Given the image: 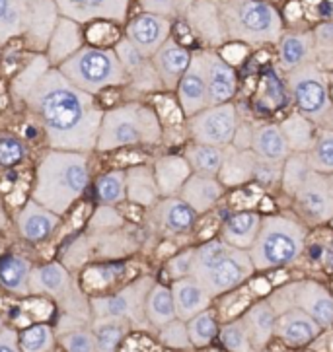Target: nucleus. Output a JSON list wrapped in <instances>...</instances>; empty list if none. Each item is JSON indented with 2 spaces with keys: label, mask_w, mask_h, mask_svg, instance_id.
I'll list each match as a JSON object with an SVG mask.
<instances>
[{
  "label": "nucleus",
  "mask_w": 333,
  "mask_h": 352,
  "mask_svg": "<svg viewBox=\"0 0 333 352\" xmlns=\"http://www.w3.org/2000/svg\"><path fill=\"white\" fill-rule=\"evenodd\" d=\"M12 94L32 113L47 148L96 152L102 105L51 67L45 53H37L16 74Z\"/></svg>",
  "instance_id": "obj_1"
},
{
  "label": "nucleus",
  "mask_w": 333,
  "mask_h": 352,
  "mask_svg": "<svg viewBox=\"0 0 333 352\" xmlns=\"http://www.w3.org/2000/svg\"><path fill=\"white\" fill-rule=\"evenodd\" d=\"M92 154L47 148L37 160L30 199L58 216L67 214L90 187Z\"/></svg>",
  "instance_id": "obj_2"
},
{
  "label": "nucleus",
  "mask_w": 333,
  "mask_h": 352,
  "mask_svg": "<svg viewBox=\"0 0 333 352\" xmlns=\"http://www.w3.org/2000/svg\"><path fill=\"white\" fill-rule=\"evenodd\" d=\"M164 140L158 111L140 102H127L105 109L96 152H117L127 148L158 146Z\"/></svg>",
  "instance_id": "obj_3"
},
{
  "label": "nucleus",
  "mask_w": 333,
  "mask_h": 352,
  "mask_svg": "<svg viewBox=\"0 0 333 352\" xmlns=\"http://www.w3.org/2000/svg\"><path fill=\"white\" fill-rule=\"evenodd\" d=\"M250 251L236 250L222 239H208L193 251L191 276H195L211 298L238 288L253 274Z\"/></svg>",
  "instance_id": "obj_4"
},
{
  "label": "nucleus",
  "mask_w": 333,
  "mask_h": 352,
  "mask_svg": "<svg viewBox=\"0 0 333 352\" xmlns=\"http://www.w3.org/2000/svg\"><path fill=\"white\" fill-rule=\"evenodd\" d=\"M226 41L244 45L279 43L285 23L269 0H224L219 4Z\"/></svg>",
  "instance_id": "obj_5"
},
{
  "label": "nucleus",
  "mask_w": 333,
  "mask_h": 352,
  "mask_svg": "<svg viewBox=\"0 0 333 352\" xmlns=\"http://www.w3.org/2000/svg\"><path fill=\"white\" fill-rule=\"evenodd\" d=\"M306 248V228L294 218L264 216L257 238L250 248L253 269L269 271L294 265Z\"/></svg>",
  "instance_id": "obj_6"
},
{
  "label": "nucleus",
  "mask_w": 333,
  "mask_h": 352,
  "mask_svg": "<svg viewBox=\"0 0 333 352\" xmlns=\"http://www.w3.org/2000/svg\"><path fill=\"white\" fill-rule=\"evenodd\" d=\"M57 69L70 84L90 96L129 86V76L117 53L105 47L84 45Z\"/></svg>",
  "instance_id": "obj_7"
},
{
  "label": "nucleus",
  "mask_w": 333,
  "mask_h": 352,
  "mask_svg": "<svg viewBox=\"0 0 333 352\" xmlns=\"http://www.w3.org/2000/svg\"><path fill=\"white\" fill-rule=\"evenodd\" d=\"M30 294L49 298L58 306L61 316L92 321L90 300L82 292L65 263L49 261L34 267L30 278Z\"/></svg>",
  "instance_id": "obj_8"
},
{
  "label": "nucleus",
  "mask_w": 333,
  "mask_h": 352,
  "mask_svg": "<svg viewBox=\"0 0 333 352\" xmlns=\"http://www.w3.org/2000/svg\"><path fill=\"white\" fill-rule=\"evenodd\" d=\"M287 86L300 115L322 131H333L332 94L316 63L287 72Z\"/></svg>",
  "instance_id": "obj_9"
},
{
  "label": "nucleus",
  "mask_w": 333,
  "mask_h": 352,
  "mask_svg": "<svg viewBox=\"0 0 333 352\" xmlns=\"http://www.w3.org/2000/svg\"><path fill=\"white\" fill-rule=\"evenodd\" d=\"M154 283L156 280L152 276H140L114 294L92 298L90 300L92 319H125L131 323L133 329H147L150 327V323L147 319L144 306H147V296Z\"/></svg>",
  "instance_id": "obj_10"
},
{
  "label": "nucleus",
  "mask_w": 333,
  "mask_h": 352,
  "mask_svg": "<svg viewBox=\"0 0 333 352\" xmlns=\"http://www.w3.org/2000/svg\"><path fill=\"white\" fill-rule=\"evenodd\" d=\"M271 307L279 314L299 307L308 314L322 329L333 325V296L327 288L316 280H300V283L285 284L283 288L275 290L267 300Z\"/></svg>",
  "instance_id": "obj_11"
},
{
  "label": "nucleus",
  "mask_w": 333,
  "mask_h": 352,
  "mask_svg": "<svg viewBox=\"0 0 333 352\" xmlns=\"http://www.w3.org/2000/svg\"><path fill=\"white\" fill-rule=\"evenodd\" d=\"M240 125V115L232 102L208 105L203 111L187 119V135L191 142L211 146H230L236 129Z\"/></svg>",
  "instance_id": "obj_12"
},
{
  "label": "nucleus",
  "mask_w": 333,
  "mask_h": 352,
  "mask_svg": "<svg viewBox=\"0 0 333 352\" xmlns=\"http://www.w3.org/2000/svg\"><path fill=\"white\" fill-rule=\"evenodd\" d=\"M292 201L302 222L308 226L327 224L333 218V189L323 173L312 171Z\"/></svg>",
  "instance_id": "obj_13"
},
{
  "label": "nucleus",
  "mask_w": 333,
  "mask_h": 352,
  "mask_svg": "<svg viewBox=\"0 0 333 352\" xmlns=\"http://www.w3.org/2000/svg\"><path fill=\"white\" fill-rule=\"evenodd\" d=\"M61 222L63 216L35 203L34 199H28L14 216V226L18 230V236L32 245L49 241L58 230Z\"/></svg>",
  "instance_id": "obj_14"
},
{
  "label": "nucleus",
  "mask_w": 333,
  "mask_h": 352,
  "mask_svg": "<svg viewBox=\"0 0 333 352\" xmlns=\"http://www.w3.org/2000/svg\"><path fill=\"white\" fill-rule=\"evenodd\" d=\"M23 6V35L28 45L35 53H43L49 43V37L57 25L58 14L55 0H22Z\"/></svg>",
  "instance_id": "obj_15"
},
{
  "label": "nucleus",
  "mask_w": 333,
  "mask_h": 352,
  "mask_svg": "<svg viewBox=\"0 0 333 352\" xmlns=\"http://www.w3.org/2000/svg\"><path fill=\"white\" fill-rule=\"evenodd\" d=\"M58 14L72 22L90 23L98 20L123 23L129 12V0H55Z\"/></svg>",
  "instance_id": "obj_16"
},
{
  "label": "nucleus",
  "mask_w": 333,
  "mask_h": 352,
  "mask_svg": "<svg viewBox=\"0 0 333 352\" xmlns=\"http://www.w3.org/2000/svg\"><path fill=\"white\" fill-rule=\"evenodd\" d=\"M175 94H178V103H180V109L185 119H189L208 107V88L203 51L193 53L189 67L175 88Z\"/></svg>",
  "instance_id": "obj_17"
},
{
  "label": "nucleus",
  "mask_w": 333,
  "mask_h": 352,
  "mask_svg": "<svg viewBox=\"0 0 333 352\" xmlns=\"http://www.w3.org/2000/svg\"><path fill=\"white\" fill-rule=\"evenodd\" d=\"M172 20L158 14L140 12L127 23V39L137 47L140 53L152 57L170 37H172Z\"/></svg>",
  "instance_id": "obj_18"
},
{
  "label": "nucleus",
  "mask_w": 333,
  "mask_h": 352,
  "mask_svg": "<svg viewBox=\"0 0 333 352\" xmlns=\"http://www.w3.org/2000/svg\"><path fill=\"white\" fill-rule=\"evenodd\" d=\"M114 51L117 53V57L129 76V86H133L135 90L142 91V94L164 90L160 78L154 70V65H152V58L140 53L127 37H121L115 43Z\"/></svg>",
  "instance_id": "obj_19"
},
{
  "label": "nucleus",
  "mask_w": 333,
  "mask_h": 352,
  "mask_svg": "<svg viewBox=\"0 0 333 352\" xmlns=\"http://www.w3.org/2000/svg\"><path fill=\"white\" fill-rule=\"evenodd\" d=\"M150 222L168 236L189 234L197 222V212L180 197H166L149 208Z\"/></svg>",
  "instance_id": "obj_20"
},
{
  "label": "nucleus",
  "mask_w": 333,
  "mask_h": 352,
  "mask_svg": "<svg viewBox=\"0 0 333 352\" xmlns=\"http://www.w3.org/2000/svg\"><path fill=\"white\" fill-rule=\"evenodd\" d=\"M205 60V74H207L208 105L232 102L238 90V76L236 70L226 58L215 51H203Z\"/></svg>",
  "instance_id": "obj_21"
},
{
  "label": "nucleus",
  "mask_w": 333,
  "mask_h": 352,
  "mask_svg": "<svg viewBox=\"0 0 333 352\" xmlns=\"http://www.w3.org/2000/svg\"><path fill=\"white\" fill-rule=\"evenodd\" d=\"M193 53L184 47L180 41L170 37L164 45L152 55V65L162 82V88L168 91H173L178 88L180 80L185 74V70L191 63Z\"/></svg>",
  "instance_id": "obj_22"
},
{
  "label": "nucleus",
  "mask_w": 333,
  "mask_h": 352,
  "mask_svg": "<svg viewBox=\"0 0 333 352\" xmlns=\"http://www.w3.org/2000/svg\"><path fill=\"white\" fill-rule=\"evenodd\" d=\"M191 32L211 47H219L226 43L224 25L220 20L219 4L211 0H195L191 8L185 12L184 16Z\"/></svg>",
  "instance_id": "obj_23"
},
{
  "label": "nucleus",
  "mask_w": 333,
  "mask_h": 352,
  "mask_svg": "<svg viewBox=\"0 0 333 352\" xmlns=\"http://www.w3.org/2000/svg\"><path fill=\"white\" fill-rule=\"evenodd\" d=\"M322 327L299 307L277 316L275 335L287 346H304L320 335Z\"/></svg>",
  "instance_id": "obj_24"
},
{
  "label": "nucleus",
  "mask_w": 333,
  "mask_h": 352,
  "mask_svg": "<svg viewBox=\"0 0 333 352\" xmlns=\"http://www.w3.org/2000/svg\"><path fill=\"white\" fill-rule=\"evenodd\" d=\"M224 189L226 187L220 183L219 177L191 173L178 197L191 206L197 214H205L211 208L217 206V203L224 195Z\"/></svg>",
  "instance_id": "obj_25"
},
{
  "label": "nucleus",
  "mask_w": 333,
  "mask_h": 352,
  "mask_svg": "<svg viewBox=\"0 0 333 352\" xmlns=\"http://www.w3.org/2000/svg\"><path fill=\"white\" fill-rule=\"evenodd\" d=\"M82 47H84V34H82L80 23L61 16L53 34L49 37L45 57L51 63V67H58L61 63L72 57L76 51H80Z\"/></svg>",
  "instance_id": "obj_26"
},
{
  "label": "nucleus",
  "mask_w": 333,
  "mask_h": 352,
  "mask_svg": "<svg viewBox=\"0 0 333 352\" xmlns=\"http://www.w3.org/2000/svg\"><path fill=\"white\" fill-rule=\"evenodd\" d=\"M172 296L175 302V314L178 319L189 321L197 314L205 311L211 306V294L203 288V284L195 276H184L172 283Z\"/></svg>",
  "instance_id": "obj_27"
},
{
  "label": "nucleus",
  "mask_w": 333,
  "mask_h": 352,
  "mask_svg": "<svg viewBox=\"0 0 333 352\" xmlns=\"http://www.w3.org/2000/svg\"><path fill=\"white\" fill-rule=\"evenodd\" d=\"M154 170V179L158 185L160 191V199L166 197H178L185 182L189 179V175L193 173L187 160L184 158V154H166L156 158V162L152 164Z\"/></svg>",
  "instance_id": "obj_28"
},
{
  "label": "nucleus",
  "mask_w": 333,
  "mask_h": 352,
  "mask_svg": "<svg viewBox=\"0 0 333 352\" xmlns=\"http://www.w3.org/2000/svg\"><path fill=\"white\" fill-rule=\"evenodd\" d=\"M277 47H279V67L285 72L316 63V45L312 32L283 34Z\"/></svg>",
  "instance_id": "obj_29"
},
{
  "label": "nucleus",
  "mask_w": 333,
  "mask_h": 352,
  "mask_svg": "<svg viewBox=\"0 0 333 352\" xmlns=\"http://www.w3.org/2000/svg\"><path fill=\"white\" fill-rule=\"evenodd\" d=\"M127 179V201L140 208H152L160 201V191L154 179L152 166L138 164L125 170Z\"/></svg>",
  "instance_id": "obj_30"
},
{
  "label": "nucleus",
  "mask_w": 333,
  "mask_h": 352,
  "mask_svg": "<svg viewBox=\"0 0 333 352\" xmlns=\"http://www.w3.org/2000/svg\"><path fill=\"white\" fill-rule=\"evenodd\" d=\"M261 226V216L253 210H241L228 216L220 228V239L236 250H250Z\"/></svg>",
  "instance_id": "obj_31"
},
{
  "label": "nucleus",
  "mask_w": 333,
  "mask_h": 352,
  "mask_svg": "<svg viewBox=\"0 0 333 352\" xmlns=\"http://www.w3.org/2000/svg\"><path fill=\"white\" fill-rule=\"evenodd\" d=\"M32 263L23 255L6 253L0 257V288L14 296H30Z\"/></svg>",
  "instance_id": "obj_32"
},
{
  "label": "nucleus",
  "mask_w": 333,
  "mask_h": 352,
  "mask_svg": "<svg viewBox=\"0 0 333 352\" xmlns=\"http://www.w3.org/2000/svg\"><path fill=\"white\" fill-rule=\"evenodd\" d=\"M257 156L252 150H240L232 144L226 146V156L222 162V168L219 171V179L224 187H238L244 183L252 182L253 166Z\"/></svg>",
  "instance_id": "obj_33"
},
{
  "label": "nucleus",
  "mask_w": 333,
  "mask_h": 352,
  "mask_svg": "<svg viewBox=\"0 0 333 352\" xmlns=\"http://www.w3.org/2000/svg\"><path fill=\"white\" fill-rule=\"evenodd\" d=\"M253 154L257 158L269 160V162H279L283 164L288 158L290 150L288 144L279 125H259L253 126V137H252V146H250Z\"/></svg>",
  "instance_id": "obj_34"
},
{
  "label": "nucleus",
  "mask_w": 333,
  "mask_h": 352,
  "mask_svg": "<svg viewBox=\"0 0 333 352\" xmlns=\"http://www.w3.org/2000/svg\"><path fill=\"white\" fill-rule=\"evenodd\" d=\"M244 323L248 327V333L252 337L253 349L259 351L264 349L267 342L271 341V337L275 335V321L277 311L271 307V304L264 300L253 304L246 314H244Z\"/></svg>",
  "instance_id": "obj_35"
},
{
  "label": "nucleus",
  "mask_w": 333,
  "mask_h": 352,
  "mask_svg": "<svg viewBox=\"0 0 333 352\" xmlns=\"http://www.w3.org/2000/svg\"><path fill=\"white\" fill-rule=\"evenodd\" d=\"M57 335L65 352H98L90 321L61 316V329Z\"/></svg>",
  "instance_id": "obj_36"
},
{
  "label": "nucleus",
  "mask_w": 333,
  "mask_h": 352,
  "mask_svg": "<svg viewBox=\"0 0 333 352\" xmlns=\"http://www.w3.org/2000/svg\"><path fill=\"white\" fill-rule=\"evenodd\" d=\"M224 156H226V146H211V144L191 142L184 150V158L187 160L193 173L213 175V177H219Z\"/></svg>",
  "instance_id": "obj_37"
},
{
  "label": "nucleus",
  "mask_w": 333,
  "mask_h": 352,
  "mask_svg": "<svg viewBox=\"0 0 333 352\" xmlns=\"http://www.w3.org/2000/svg\"><path fill=\"white\" fill-rule=\"evenodd\" d=\"M144 311H147L150 327H156V329L166 325V323H170L173 319H178L172 288L162 283L152 284L149 296H147Z\"/></svg>",
  "instance_id": "obj_38"
},
{
  "label": "nucleus",
  "mask_w": 333,
  "mask_h": 352,
  "mask_svg": "<svg viewBox=\"0 0 333 352\" xmlns=\"http://www.w3.org/2000/svg\"><path fill=\"white\" fill-rule=\"evenodd\" d=\"M90 327H92L98 352H119L123 339L133 329L129 321L117 318L92 319Z\"/></svg>",
  "instance_id": "obj_39"
},
{
  "label": "nucleus",
  "mask_w": 333,
  "mask_h": 352,
  "mask_svg": "<svg viewBox=\"0 0 333 352\" xmlns=\"http://www.w3.org/2000/svg\"><path fill=\"white\" fill-rule=\"evenodd\" d=\"M279 129L287 140L288 150L290 152H302V154L310 152L316 135H318V126L300 113L288 115L283 123H279Z\"/></svg>",
  "instance_id": "obj_40"
},
{
  "label": "nucleus",
  "mask_w": 333,
  "mask_h": 352,
  "mask_svg": "<svg viewBox=\"0 0 333 352\" xmlns=\"http://www.w3.org/2000/svg\"><path fill=\"white\" fill-rule=\"evenodd\" d=\"M92 191L98 206H117L127 201L125 170H109L98 175Z\"/></svg>",
  "instance_id": "obj_41"
},
{
  "label": "nucleus",
  "mask_w": 333,
  "mask_h": 352,
  "mask_svg": "<svg viewBox=\"0 0 333 352\" xmlns=\"http://www.w3.org/2000/svg\"><path fill=\"white\" fill-rule=\"evenodd\" d=\"M312 171L314 170H312L308 154L290 152L288 158L283 162V175H281L283 191L290 195V197H294V193L304 185V182L308 179V175H310Z\"/></svg>",
  "instance_id": "obj_42"
},
{
  "label": "nucleus",
  "mask_w": 333,
  "mask_h": 352,
  "mask_svg": "<svg viewBox=\"0 0 333 352\" xmlns=\"http://www.w3.org/2000/svg\"><path fill=\"white\" fill-rule=\"evenodd\" d=\"M18 344L22 352H53L57 346V333L47 323H34L18 331Z\"/></svg>",
  "instance_id": "obj_43"
},
{
  "label": "nucleus",
  "mask_w": 333,
  "mask_h": 352,
  "mask_svg": "<svg viewBox=\"0 0 333 352\" xmlns=\"http://www.w3.org/2000/svg\"><path fill=\"white\" fill-rule=\"evenodd\" d=\"M28 142L18 133L0 129V171H8L22 166L28 158Z\"/></svg>",
  "instance_id": "obj_44"
},
{
  "label": "nucleus",
  "mask_w": 333,
  "mask_h": 352,
  "mask_svg": "<svg viewBox=\"0 0 333 352\" xmlns=\"http://www.w3.org/2000/svg\"><path fill=\"white\" fill-rule=\"evenodd\" d=\"M187 323V333L193 349H203L215 341V337L219 335V325H217V316L215 311L205 309L201 314H197L195 318H191Z\"/></svg>",
  "instance_id": "obj_45"
},
{
  "label": "nucleus",
  "mask_w": 333,
  "mask_h": 352,
  "mask_svg": "<svg viewBox=\"0 0 333 352\" xmlns=\"http://www.w3.org/2000/svg\"><path fill=\"white\" fill-rule=\"evenodd\" d=\"M23 35L22 0H0V43Z\"/></svg>",
  "instance_id": "obj_46"
},
{
  "label": "nucleus",
  "mask_w": 333,
  "mask_h": 352,
  "mask_svg": "<svg viewBox=\"0 0 333 352\" xmlns=\"http://www.w3.org/2000/svg\"><path fill=\"white\" fill-rule=\"evenodd\" d=\"M308 160L316 173H333V131H318L316 140L308 152Z\"/></svg>",
  "instance_id": "obj_47"
},
{
  "label": "nucleus",
  "mask_w": 333,
  "mask_h": 352,
  "mask_svg": "<svg viewBox=\"0 0 333 352\" xmlns=\"http://www.w3.org/2000/svg\"><path fill=\"white\" fill-rule=\"evenodd\" d=\"M219 335L222 344H224L230 352H255L252 337H250L248 327H246V323H244V319L241 318L226 323V325L220 329Z\"/></svg>",
  "instance_id": "obj_48"
},
{
  "label": "nucleus",
  "mask_w": 333,
  "mask_h": 352,
  "mask_svg": "<svg viewBox=\"0 0 333 352\" xmlns=\"http://www.w3.org/2000/svg\"><path fill=\"white\" fill-rule=\"evenodd\" d=\"M158 341L172 351H189L193 349L189 333H187V323L182 319H173L170 323L158 327Z\"/></svg>",
  "instance_id": "obj_49"
},
{
  "label": "nucleus",
  "mask_w": 333,
  "mask_h": 352,
  "mask_svg": "<svg viewBox=\"0 0 333 352\" xmlns=\"http://www.w3.org/2000/svg\"><path fill=\"white\" fill-rule=\"evenodd\" d=\"M142 12L158 14L164 18H175V16H185V12L191 8L195 0H138Z\"/></svg>",
  "instance_id": "obj_50"
},
{
  "label": "nucleus",
  "mask_w": 333,
  "mask_h": 352,
  "mask_svg": "<svg viewBox=\"0 0 333 352\" xmlns=\"http://www.w3.org/2000/svg\"><path fill=\"white\" fill-rule=\"evenodd\" d=\"M281 175H283V164L261 158L255 160L252 182H257L264 187H275L277 183H281Z\"/></svg>",
  "instance_id": "obj_51"
},
{
  "label": "nucleus",
  "mask_w": 333,
  "mask_h": 352,
  "mask_svg": "<svg viewBox=\"0 0 333 352\" xmlns=\"http://www.w3.org/2000/svg\"><path fill=\"white\" fill-rule=\"evenodd\" d=\"M193 251L195 250H184L180 253L172 255L168 263H166V271L170 274L172 280L184 278L191 274V267H193Z\"/></svg>",
  "instance_id": "obj_52"
},
{
  "label": "nucleus",
  "mask_w": 333,
  "mask_h": 352,
  "mask_svg": "<svg viewBox=\"0 0 333 352\" xmlns=\"http://www.w3.org/2000/svg\"><path fill=\"white\" fill-rule=\"evenodd\" d=\"M252 137H253V126L248 123L240 121V125L236 129V135L232 138V146L240 148V150H248L252 146Z\"/></svg>",
  "instance_id": "obj_53"
},
{
  "label": "nucleus",
  "mask_w": 333,
  "mask_h": 352,
  "mask_svg": "<svg viewBox=\"0 0 333 352\" xmlns=\"http://www.w3.org/2000/svg\"><path fill=\"white\" fill-rule=\"evenodd\" d=\"M0 352H22L18 344V331L12 327L0 331Z\"/></svg>",
  "instance_id": "obj_54"
},
{
  "label": "nucleus",
  "mask_w": 333,
  "mask_h": 352,
  "mask_svg": "<svg viewBox=\"0 0 333 352\" xmlns=\"http://www.w3.org/2000/svg\"><path fill=\"white\" fill-rule=\"evenodd\" d=\"M10 224V216H8V210H6V205H4V199L0 195V232H4Z\"/></svg>",
  "instance_id": "obj_55"
},
{
  "label": "nucleus",
  "mask_w": 333,
  "mask_h": 352,
  "mask_svg": "<svg viewBox=\"0 0 333 352\" xmlns=\"http://www.w3.org/2000/svg\"><path fill=\"white\" fill-rule=\"evenodd\" d=\"M6 327V323H4V318H2V314H0V331Z\"/></svg>",
  "instance_id": "obj_56"
},
{
  "label": "nucleus",
  "mask_w": 333,
  "mask_h": 352,
  "mask_svg": "<svg viewBox=\"0 0 333 352\" xmlns=\"http://www.w3.org/2000/svg\"><path fill=\"white\" fill-rule=\"evenodd\" d=\"M327 182H330V185H332V189H333V173H330V175H327Z\"/></svg>",
  "instance_id": "obj_57"
},
{
  "label": "nucleus",
  "mask_w": 333,
  "mask_h": 352,
  "mask_svg": "<svg viewBox=\"0 0 333 352\" xmlns=\"http://www.w3.org/2000/svg\"><path fill=\"white\" fill-rule=\"evenodd\" d=\"M211 2H215V4H222L224 0H211Z\"/></svg>",
  "instance_id": "obj_58"
},
{
  "label": "nucleus",
  "mask_w": 333,
  "mask_h": 352,
  "mask_svg": "<svg viewBox=\"0 0 333 352\" xmlns=\"http://www.w3.org/2000/svg\"><path fill=\"white\" fill-rule=\"evenodd\" d=\"M330 224H332V228H333V218H332V220H330Z\"/></svg>",
  "instance_id": "obj_59"
}]
</instances>
